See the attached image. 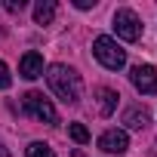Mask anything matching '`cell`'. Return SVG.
I'll return each instance as SVG.
<instances>
[{
	"label": "cell",
	"mask_w": 157,
	"mask_h": 157,
	"mask_svg": "<svg viewBox=\"0 0 157 157\" xmlns=\"http://www.w3.org/2000/svg\"><path fill=\"white\" fill-rule=\"evenodd\" d=\"M22 108H25V114H31L34 120H43V123H59V114H56V108H52V102L43 96V93H25L22 96Z\"/></svg>",
	"instance_id": "obj_3"
},
{
	"label": "cell",
	"mask_w": 157,
	"mask_h": 157,
	"mask_svg": "<svg viewBox=\"0 0 157 157\" xmlns=\"http://www.w3.org/2000/svg\"><path fill=\"white\" fill-rule=\"evenodd\" d=\"M0 157H10V151H6V148H3V145H0Z\"/></svg>",
	"instance_id": "obj_16"
},
{
	"label": "cell",
	"mask_w": 157,
	"mask_h": 157,
	"mask_svg": "<svg viewBox=\"0 0 157 157\" xmlns=\"http://www.w3.org/2000/svg\"><path fill=\"white\" fill-rule=\"evenodd\" d=\"M46 83H49V90L65 105H77V102H80L83 80H80V74H77L74 68H68V65H49L46 68Z\"/></svg>",
	"instance_id": "obj_1"
},
{
	"label": "cell",
	"mask_w": 157,
	"mask_h": 157,
	"mask_svg": "<svg viewBox=\"0 0 157 157\" xmlns=\"http://www.w3.org/2000/svg\"><path fill=\"white\" fill-rule=\"evenodd\" d=\"M114 34L126 43H136L142 37V19L132 10H117L114 13Z\"/></svg>",
	"instance_id": "obj_4"
},
{
	"label": "cell",
	"mask_w": 157,
	"mask_h": 157,
	"mask_svg": "<svg viewBox=\"0 0 157 157\" xmlns=\"http://www.w3.org/2000/svg\"><path fill=\"white\" fill-rule=\"evenodd\" d=\"M25 157H56V151L46 145V142H31L25 148Z\"/></svg>",
	"instance_id": "obj_11"
},
{
	"label": "cell",
	"mask_w": 157,
	"mask_h": 157,
	"mask_svg": "<svg viewBox=\"0 0 157 157\" xmlns=\"http://www.w3.org/2000/svg\"><path fill=\"white\" fill-rule=\"evenodd\" d=\"M74 6L77 10H90V6H96V0H74Z\"/></svg>",
	"instance_id": "obj_15"
},
{
	"label": "cell",
	"mask_w": 157,
	"mask_h": 157,
	"mask_svg": "<svg viewBox=\"0 0 157 157\" xmlns=\"http://www.w3.org/2000/svg\"><path fill=\"white\" fill-rule=\"evenodd\" d=\"M13 86V77H10V68L6 62H0V90H10Z\"/></svg>",
	"instance_id": "obj_13"
},
{
	"label": "cell",
	"mask_w": 157,
	"mask_h": 157,
	"mask_svg": "<svg viewBox=\"0 0 157 157\" xmlns=\"http://www.w3.org/2000/svg\"><path fill=\"white\" fill-rule=\"evenodd\" d=\"M68 136H71L77 145H86V142H90V129H86L83 123H71V126H68Z\"/></svg>",
	"instance_id": "obj_12"
},
{
	"label": "cell",
	"mask_w": 157,
	"mask_h": 157,
	"mask_svg": "<svg viewBox=\"0 0 157 157\" xmlns=\"http://www.w3.org/2000/svg\"><path fill=\"white\" fill-rule=\"evenodd\" d=\"M56 19V0H37L34 3V22L37 25H52Z\"/></svg>",
	"instance_id": "obj_10"
},
{
	"label": "cell",
	"mask_w": 157,
	"mask_h": 157,
	"mask_svg": "<svg viewBox=\"0 0 157 157\" xmlns=\"http://www.w3.org/2000/svg\"><path fill=\"white\" fill-rule=\"evenodd\" d=\"M148 120H151V114H148V108H142V105L123 111V123H126V129H145Z\"/></svg>",
	"instance_id": "obj_9"
},
{
	"label": "cell",
	"mask_w": 157,
	"mask_h": 157,
	"mask_svg": "<svg viewBox=\"0 0 157 157\" xmlns=\"http://www.w3.org/2000/svg\"><path fill=\"white\" fill-rule=\"evenodd\" d=\"M96 99H99V114H102V117H111L120 96H117L111 86H99V90H96Z\"/></svg>",
	"instance_id": "obj_8"
},
{
	"label": "cell",
	"mask_w": 157,
	"mask_h": 157,
	"mask_svg": "<svg viewBox=\"0 0 157 157\" xmlns=\"http://www.w3.org/2000/svg\"><path fill=\"white\" fill-rule=\"evenodd\" d=\"M3 6H6L10 13H22V10H25V0H6Z\"/></svg>",
	"instance_id": "obj_14"
},
{
	"label": "cell",
	"mask_w": 157,
	"mask_h": 157,
	"mask_svg": "<svg viewBox=\"0 0 157 157\" xmlns=\"http://www.w3.org/2000/svg\"><path fill=\"white\" fill-rule=\"evenodd\" d=\"M93 56H96L108 71H120V68L126 65V49H120V43H117L114 37H108V34H99V37L93 40Z\"/></svg>",
	"instance_id": "obj_2"
},
{
	"label": "cell",
	"mask_w": 157,
	"mask_h": 157,
	"mask_svg": "<svg viewBox=\"0 0 157 157\" xmlns=\"http://www.w3.org/2000/svg\"><path fill=\"white\" fill-rule=\"evenodd\" d=\"M99 148L105 151V154H126V148H129V136H126V129H105L102 136H99Z\"/></svg>",
	"instance_id": "obj_6"
},
{
	"label": "cell",
	"mask_w": 157,
	"mask_h": 157,
	"mask_svg": "<svg viewBox=\"0 0 157 157\" xmlns=\"http://www.w3.org/2000/svg\"><path fill=\"white\" fill-rule=\"evenodd\" d=\"M43 68H46V65H43V56L34 52V49L25 52L22 62H19V74L25 77V80H37V77H43Z\"/></svg>",
	"instance_id": "obj_7"
},
{
	"label": "cell",
	"mask_w": 157,
	"mask_h": 157,
	"mask_svg": "<svg viewBox=\"0 0 157 157\" xmlns=\"http://www.w3.org/2000/svg\"><path fill=\"white\" fill-rule=\"evenodd\" d=\"M129 83L142 96H157V68L154 65H132L129 68Z\"/></svg>",
	"instance_id": "obj_5"
}]
</instances>
